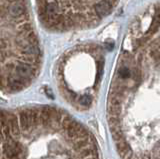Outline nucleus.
Masks as SVG:
<instances>
[{
    "mask_svg": "<svg viewBox=\"0 0 160 159\" xmlns=\"http://www.w3.org/2000/svg\"><path fill=\"white\" fill-rule=\"evenodd\" d=\"M41 65V45L28 0H0V90H23L37 78Z\"/></svg>",
    "mask_w": 160,
    "mask_h": 159,
    "instance_id": "obj_1",
    "label": "nucleus"
},
{
    "mask_svg": "<svg viewBox=\"0 0 160 159\" xmlns=\"http://www.w3.org/2000/svg\"><path fill=\"white\" fill-rule=\"evenodd\" d=\"M119 0H36L38 19L51 32L63 33L97 26Z\"/></svg>",
    "mask_w": 160,
    "mask_h": 159,
    "instance_id": "obj_2",
    "label": "nucleus"
},
{
    "mask_svg": "<svg viewBox=\"0 0 160 159\" xmlns=\"http://www.w3.org/2000/svg\"><path fill=\"white\" fill-rule=\"evenodd\" d=\"M105 57L102 49L95 44L78 45L64 53L56 67L60 90L73 81L88 83L96 91L102 79Z\"/></svg>",
    "mask_w": 160,
    "mask_h": 159,
    "instance_id": "obj_3",
    "label": "nucleus"
}]
</instances>
